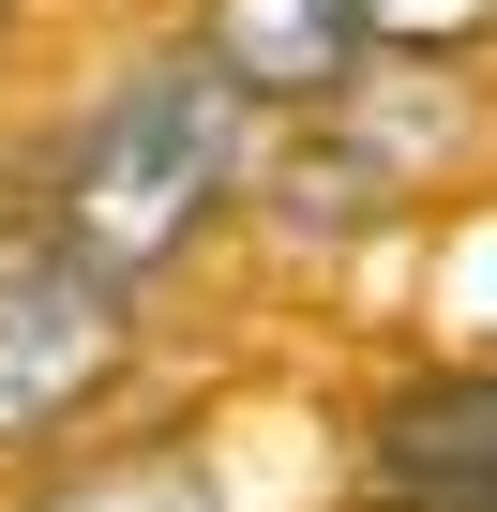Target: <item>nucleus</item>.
<instances>
[{"mask_svg": "<svg viewBox=\"0 0 497 512\" xmlns=\"http://www.w3.org/2000/svg\"><path fill=\"white\" fill-rule=\"evenodd\" d=\"M196 46L257 91L272 121H302V106H332L362 61H377V31H362V0H196Z\"/></svg>", "mask_w": 497, "mask_h": 512, "instance_id": "nucleus-3", "label": "nucleus"}, {"mask_svg": "<svg viewBox=\"0 0 497 512\" xmlns=\"http://www.w3.org/2000/svg\"><path fill=\"white\" fill-rule=\"evenodd\" d=\"M362 31L407 61H467V46H497V0H362Z\"/></svg>", "mask_w": 497, "mask_h": 512, "instance_id": "nucleus-6", "label": "nucleus"}, {"mask_svg": "<svg viewBox=\"0 0 497 512\" xmlns=\"http://www.w3.org/2000/svg\"><path fill=\"white\" fill-rule=\"evenodd\" d=\"M136 362V287L76 256L46 211H0V452L76 437Z\"/></svg>", "mask_w": 497, "mask_h": 512, "instance_id": "nucleus-2", "label": "nucleus"}, {"mask_svg": "<svg viewBox=\"0 0 497 512\" xmlns=\"http://www.w3.org/2000/svg\"><path fill=\"white\" fill-rule=\"evenodd\" d=\"M257 91H241L211 46H166V61H136L76 136H61V166H46V226L76 241V256H106L121 287H151V272H181V256L241 211V181H257Z\"/></svg>", "mask_w": 497, "mask_h": 512, "instance_id": "nucleus-1", "label": "nucleus"}, {"mask_svg": "<svg viewBox=\"0 0 497 512\" xmlns=\"http://www.w3.org/2000/svg\"><path fill=\"white\" fill-rule=\"evenodd\" d=\"M377 512H497V497H422V482H392Z\"/></svg>", "mask_w": 497, "mask_h": 512, "instance_id": "nucleus-7", "label": "nucleus"}, {"mask_svg": "<svg viewBox=\"0 0 497 512\" xmlns=\"http://www.w3.org/2000/svg\"><path fill=\"white\" fill-rule=\"evenodd\" d=\"M377 482L497 497V362H467V377H407V392L377 407Z\"/></svg>", "mask_w": 497, "mask_h": 512, "instance_id": "nucleus-4", "label": "nucleus"}, {"mask_svg": "<svg viewBox=\"0 0 497 512\" xmlns=\"http://www.w3.org/2000/svg\"><path fill=\"white\" fill-rule=\"evenodd\" d=\"M0 16H16V0H0Z\"/></svg>", "mask_w": 497, "mask_h": 512, "instance_id": "nucleus-8", "label": "nucleus"}, {"mask_svg": "<svg viewBox=\"0 0 497 512\" xmlns=\"http://www.w3.org/2000/svg\"><path fill=\"white\" fill-rule=\"evenodd\" d=\"M31 512H226V497H211V467H196L181 437H151V452H106V467L46 482Z\"/></svg>", "mask_w": 497, "mask_h": 512, "instance_id": "nucleus-5", "label": "nucleus"}]
</instances>
